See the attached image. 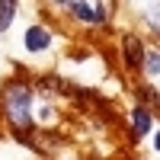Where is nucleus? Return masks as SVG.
Wrapping results in <instances>:
<instances>
[{
    "label": "nucleus",
    "mask_w": 160,
    "mask_h": 160,
    "mask_svg": "<svg viewBox=\"0 0 160 160\" xmlns=\"http://www.w3.org/2000/svg\"><path fill=\"white\" fill-rule=\"evenodd\" d=\"M29 102H32V87L22 80H13L3 87V106H7V118L10 128L22 144H32L29 131H32V115H29Z\"/></svg>",
    "instance_id": "obj_1"
},
{
    "label": "nucleus",
    "mask_w": 160,
    "mask_h": 160,
    "mask_svg": "<svg viewBox=\"0 0 160 160\" xmlns=\"http://www.w3.org/2000/svg\"><path fill=\"white\" fill-rule=\"evenodd\" d=\"M51 45V32L42 29V26H29L26 29V48L29 51H45Z\"/></svg>",
    "instance_id": "obj_3"
},
{
    "label": "nucleus",
    "mask_w": 160,
    "mask_h": 160,
    "mask_svg": "<svg viewBox=\"0 0 160 160\" xmlns=\"http://www.w3.org/2000/svg\"><path fill=\"white\" fill-rule=\"evenodd\" d=\"M71 7H74V13H77V19H83V22H99L96 10H90L87 3H71Z\"/></svg>",
    "instance_id": "obj_6"
},
{
    "label": "nucleus",
    "mask_w": 160,
    "mask_h": 160,
    "mask_svg": "<svg viewBox=\"0 0 160 160\" xmlns=\"http://www.w3.org/2000/svg\"><path fill=\"white\" fill-rule=\"evenodd\" d=\"M55 3H61V7H68V3H71V0H55Z\"/></svg>",
    "instance_id": "obj_10"
},
{
    "label": "nucleus",
    "mask_w": 160,
    "mask_h": 160,
    "mask_svg": "<svg viewBox=\"0 0 160 160\" xmlns=\"http://www.w3.org/2000/svg\"><path fill=\"white\" fill-rule=\"evenodd\" d=\"M13 16H16V0H0V29H10Z\"/></svg>",
    "instance_id": "obj_5"
},
{
    "label": "nucleus",
    "mask_w": 160,
    "mask_h": 160,
    "mask_svg": "<svg viewBox=\"0 0 160 160\" xmlns=\"http://www.w3.org/2000/svg\"><path fill=\"white\" fill-rule=\"evenodd\" d=\"M148 26L160 35V7H151V10H148Z\"/></svg>",
    "instance_id": "obj_8"
},
{
    "label": "nucleus",
    "mask_w": 160,
    "mask_h": 160,
    "mask_svg": "<svg viewBox=\"0 0 160 160\" xmlns=\"http://www.w3.org/2000/svg\"><path fill=\"white\" fill-rule=\"evenodd\" d=\"M144 71L148 74H160V51H151V55L144 58Z\"/></svg>",
    "instance_id": "obj_7"
},
{
    "label": "nucleus",
    "mask_w": 160,
    "mask_h": 160,
    "mask_svg": "<svg viewBox=\"0 0 160 160\" xmlns=\"http://www.w3.org/2000/svg\"><path fill=\"white\" fill-rule=\"evenodd\" d=\"M148 128H151V112L138 106L135 115H131V135H135V141H138L141 135H148Z\"/></svg>",
    "instance_id": "obj_4"
},
{
    "label": "nucleus",
    "mask_w": 160,
    "mask_h": 160,
    "mask_svg": "<svg viewBox=\"0 0 160 160\" xmlns=\"http://www.w3.org/2000/svg\"><path fill=\"white\" fill-rule=\"evenodd\" d=\"M122 51H125V64L138 71V68H141V61H144L141 38H135V35H125V38H122Z\"/></svg>",
    "instance_id": "obj_2"
},
{
    "label": "nucleus",
    "mask_w": 160,
    "mask_h": 160,
    "mask_svg": "<svg viewBox=\"0 0 160 160\" xmlns=\"http://www.w3.org/2000/svg\"><path fill=\"white\" fill-rule=\"evenodd\" d=\"M154 144H157V151H160V131H157V138H154Z\"/></svg>",
    "instance_id": "obj_9"
}]
</instances>
